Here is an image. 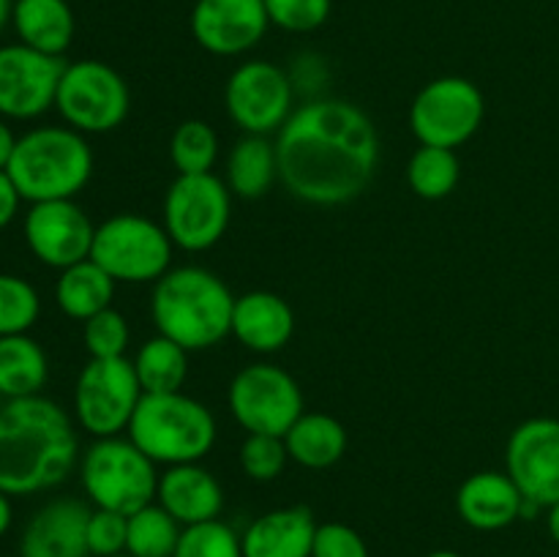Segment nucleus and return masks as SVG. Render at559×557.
<instances>
[{"instance_id":"1","label":"nucleus","mask_w":559,"mask_h":557,"mask_svg":"<svg viewBox=\"0 0 559 557\" xmlns=\"http://www.w3.org/2000/svg\"><path fill=\"white\" fill-rule=\"evenodd\" d=\"M278 178L295 200L336 208L369 189L380 137L369 115L342 98H311L276 131Z\"/></svg>"},{"instance_id":"2","label":"nucleus","mask_w":559,"mask_h":557,"mask_svg":"<svg viewBox=\"0 0 559 557\" xmlns=\"http://www.w3.org/2000/svg\"><path fill=\"white\" fill-rule=\"evenodd\" d=\"M80 459L71 415L47 396L0 404V491L36 495L63 484Z\"/></svg>"},{"instance_id":"3","label":"nucleus","mask_w":559,"mask_h":557,"mask_svg":"<svg viewBox=\"0 0 559 557\" xmlns=\"http://www.w3.org/2000/svg\"><path fill=\"white\" fill-rule=\"evenodd\" d=\"M233 289L207 268H169L153 284L151 317L156 331L189 353L224 342L233 333Z\"/></svg>"},{"instance_id":"4","label":"nucleus","mask_w":559,"mask_h":557,"mask_svg":"<svg viewBox=\"0 0 559 557\" xmlns=\"http://www.w3.org/2000/svg\"><path fill=\"white\" fill-rule=\"evenodd\" d=\"M22 200H74L93 175V151L71 126H38L16 140L5 167Z\"/></svg>"},{"instance_id":"5","label":"nucleus","mask_w":559,"mask_h":557,"mask_svg":"<svg viewBox=\"0 0 559 557\" xmlns=\"http://www.w3.org/2000/svg\"><path fill=\"white\" fill-rule=\"evenodd\" d=\"M129 440L156 464L202 462L216 446V418L183 391L145 393L129 424Z\"/></svg>"},{"instance_id":"6","label":"nucleus","mask_w":559,"mask_h":557,"mask_svg":"<svg viewBox=\"0 0 559 557\" xmlns=\"http://www.w3.org/2000/svg\"><path fill=\"white\" fill-rule=\"evenodd\" d=\"M158 470L129 437H102L80 459V478L96 508L131 517L156 502Z\"/></svg>"},{"instance_id":"7","label":"nucleus","mask_w":559,"mask_h":557,"mask_svg":"<svg viewBox=\"0 0 559 557\" xmlns=\"http://www.w3.org/2000/svg\"><path fill=\"white\" fill-rule=\"evenodd\" d=\"M173 249L164 224L140 213H115L96 227L91 260L115 282L156 284L173 268Z\"/></svg>"},{"instance_id":"8","label":"nucleus","mask_w":559,"mask_h":557,"mask_svg":"<svg viewBox=\"0 0 559 557\" xmlns=\"http://www.w3.org/2000/svg\"><path fill=\"white\" fill-rule=\"evenodd\" d=\"M169 240L183 251H207L224 238L233 218V191L227 180L205 175H178L162 208Z\"/></svg>"},{"instance_id":"9","label":"nucleus","mask_w":559,"mask_h":557,"mask_svg":"<svg viewBox=\"0 0 559 557\" xmlns=\"http://www.w3.org/2000/svg\"><path fill=\"white\" fill-rule=\"evenodd\" d=\"M55 109L66 126L80 134H107L129 118L131 93L112 66L102 60H76L66 63Z\"/></svg>"},{"instance_id":"10","label":"nucleus","mask_w":559,"mask_h":557,"mask_svg":"<svg viewBox=\"0 0 559 557\" xmlns=\"http://www.w3.org/2000/svg\"><path fill=\"white\" fill-rule=\"evenodd\" d=\"M145 396L129 358H91L74 386V418L96 440L129 429Z\"/></svg>"},{"instance_id":"11","label":"nucleus","mask_w":559,"mask_h":557,"mask_svg":"<svg viewBox=\"0 0 559 557\" xmlns=\"http://www.w3.org/2000/svg\"><path fill=\"white\" fill-rule=\"evenodd\" d=\"M486 98L467 76H437L418 91L409 107V129L420 145L462 147L478 134Z\"/></svg>"},{"instance_id":"12","label":"nucleus","mask_w":559,"mask_h":557,"mask_svg":"<svg viewBox=\"0 0 559 557\" xmlns=\"http://www.w3.org/2000/svg\"><path fill=\"white\" fill-rule=\"evenodd\" d=\"M233 418L249 435L284 437L306 413L304 391L289 371L276 364H249L233 377L227 391Z\"/></svg>"},{"instance_id":"13","label":"nucleus","mask_w":559,"mask_h":557,"mask_svg":"<svg viewBox=\"0 0 559 557\" xmlns=\"http://www.w3.org/2000/svg\"><path fill=\"white\" fill-rule=\"evenodd\" d=\"M293 76L271 60H246L224 85V107L243 134H273L295 112Z\"/></svg>"},{"instance_id":"14","label":"nucleus","mask_w":559,"mask_h":557,"mask_svg":"<svg viewBox=\"0 0 559 557\" xmlns=\"http://www.w3.org/2000/svg\"><path fill=\"white\" fill-rule=\"evenodd\" d=\"M66 60L25 44L0 47V118L33 120L55 107Z\"/></svg>"},{"instance_id":"15","label":"nucleus","mask_w":559,"mask_h":557,"mask_svg":"<svg viewBox=\"0 0 559 557\" xmlns=\"http://www.w3.org/2000/svg\"><path fill=\"white\" fill-rule=\"evenodd\" d=\"M506 473L538 508L559 502V420L530 418L511 431L506 446Z\"/></svg>"},{"instance_id":"16","label":"nucleus","mask_w":559,"mask_h":557,"mask_svg":"<svg viewBox=\"0 0 559 557\" xmlns=\"http://www.w3.org/2000/svg\"><path fill=\"white\" fill-rule=\"evenodd\" d=\"M96 224L74 200L33 202L25 216V240L38 262L49 268L76 265L93 249Z\"/></svg>"},{"instance_id":"17","label":"nucleus","mask_w":559,"mask_h":557,"mask_svg":"<svg viewBox=\"0 0 559 557\" xmlns=\"http://www.w3.org/2000/svg\"><path fill=\"white\" fill-rule=\"evenodd\" d=\"M265 0H197L191 9V36L205 52L235 58L265 38Z\"/></svg>"},{"instance_id":"18","label":"nucleus","mask_w":559,"mask_h":557,"mask_svg":"<svg viewBox=\"0 0 559 557\" xmlns=\"http://www.w3.org/2000/svg\"><path fill=\"white\" fill-rule=\"evenodd\" d=\"M93 508L76 497H58L38 508L20 538V557H91L87 519Z\"/></svg>"},{"instance_id":"19","label":"nucleus","mask_w":559,"mask_h":557,"mask_svg":"<svg viewBox=\"0 0 559 557\" xmlns=\"http://www.w3.org/2000/svg\"><path fill=\"white\" fill-rule=\"evenodd\" d=\"M456 511L462 522L473 530L495 533V530H506L516 519H522L524 495L508 473L480 470L459 486Z\"/></svg>"},{"instance_id":"20","label":"nucleus","mask_w":559,"mask_h":557,"mask_svg":"<svg viewBox=\"0 0 559 557\" xmlns=\"http://www.w3.org/2000/svg\"><path fill=\"white\" fill-rule=\"evenodd\" d=\"M156 502L183 528H189L218 519L224 508V489L216 475L200 462L173 464L158 475Z\"/></svg>"},{"instance_id":"21","label":"nucleus","mask_w":559,"mask_h":557,"mask_svg":"<svg viewBox=\"0 0 559 557\" xmlns=\"http://www.w3.org/2000/svg\"><path fill=\"white\" fill-rule=\"evenodd\" d=\"M295 333V311L282 295L271 289H251L235 298L233 336L246 349L260 355L287 347Z\"/></svg>"},{"instance_id":"22","label":"nucleus","mask_w":559,"mask_h":557,"mask_svg":"<svg viewBox=\"0 0 559 557\" xmlns=\"http://www.w3.org/2000/svg\"><path fill=\"white\" fill-rule=\"evenodd\" d=\"M317 522L306 506H289L257 517L240 535L243 557H311Z\"/></svg>"},{"instance_id":"23","label":"nucleus","mask_w":559,"mask_h":557,"mask_svg":"<svg viewBox=\"0 0 559 557\" xmlns=\"http://www.w3.org/2000/svg\"><path fill=\"white\" fill-rule=\"evenodd\" d=\"M11 22L20 44L63 58L74 42V11L66 0H14Z\"/></svg>"},{"instance_id":"24","label":"nucleus","mask_w":559,"mask_h":557,"mask_svg":"<svg viewBox=\"0 0 559 557\" xmlns=\"http://www.w3.org/2000/svg\"><path fill=\"white\" fill-rule=\"evenodd\" d=\"M347 429L328 413H304L284 435L289 462L306 470H328L347 453Z\"/></svg>"},{"instance_id":"25","label":"nucleus","mask_w":559,"mask_h":557,"mask_svg":"<svg viewBox=\"0 0 559 557\" xmlns=\"http://www.w3.org/2000/svg\"><path fill=\"white\" fill-rule=\"evenodd\" d=\"M278 178L276 142L262 134H243L227 156V186L233 197L260 200Z\"/></svg>"},{"instance_id":"26","label":"nucleus","mask_w":559,"mask_h":557,"mask_svg":"<svg viewBox=\"0 0 559 557\" xmlns=\"http://www.w3.org/2000/svg\"><path fill=\"white\" fill-rule=\"evenodd\" d=\"M115 284L118 282L87 257V260L60 271L58 282H55V300L66 317L85 322L112 306Z\"/></svg>"},{"instance_id":"27","label":"nucleus","mask_w":559,"mask_h":557,"mask_svg":"<svg viewBox=\"0 0 559 557\" xmlns=\"http://www.w3.org/2000/svg\"><path fill=\"white\" fill-rule=\"evenodd\" d=\"M47 353L27 333L0 336V399L38 396L47 386Z\"/></svg>"},{"instance_id":"28","label":"nucleus","mask_w":559,"mask_h":557,"mask_svg":"<svg viewBox=\"0 0 559 557\" xmlns=\"http://www.w3.org/2000/svg\"><path fill=\"white\" fill-rule=\"evenodd\" d=\"M131 364H134L142 393H175L183 388L189 377V349L156 333L140 344Z\"/></svg>"},{"instance_id":"29","label":"nucleus","mask_w":559,"mask_h":557,"mask_svg":"<svg viewBox=\"0 0 559 557\" xmlns=\"http://www.w3.org/2000/svg\"><path fill=\"white\" fill-rule=\"evenodd\" d=\"M462 178V162L451 147L420 145L407 162V183L420 200H445Z\"/></svg>"},{"instance_id":"30","label":"nucleus","mask_w":559,"mask_h":557,"mask_svg":"<svg viewBox=\"0 0 559 557\" xmlns=\"http://www.w3.org/2000/svg\"><path fill=\"white\" fill-rule=\"evenodd\" d=\"M183 524L169 517L158 502L140 508L129 517L126 552L134 557H175Z\"/></svg>"},{"instance_id":"31","label":"nucleus","mask_w":559,"mask_h":557,"mask_svg":"<svg viewBox=\"0 0 559 557\" xmlns=\"http://www.w3.org/2000/svg\"><path fill=\"white\" fill-rule=\"evenodd\" d=\"M218 158V134L207 120H183L169 137V162L178 175L213 173Z\"/></svg>"},{"instance_id":"32","label":"nucleus","mask_w":559,"mask_h":557,"mask_svg":"<svg viewBox=\"0 0 559 557\" xmlns=\"http://www.w3.org/2000/svg\"><path fill=\"white\" fill-rule=\"evenodd\" d=\"M41 315L36 287L14 273H0V336L27 333Z\"/></svg>"},{"instance_id":"33","label":"nucleus","mask_w":559,"mask_h":557,"mask_svg":"<svg viewBox=\"0 0 559 557\" xmlns=\"http://www.w3.org/2000/svg\"><path fill=\"white\" fill-rule=\"evenodd\" d=\"M175 557H243L240 535L222 519L183 528Z\"/></svg>"},{"instance_id":"34","label":"nucleus","mask_w":559,"mask_h":557,"mask_svg":"<svg viewBox=\"0 0 559 557\" xmlns=\"http://www.w3.org/2000/svg\"><path fill=\"white\" fill-rule=\"evenodd\" d=\"M82 342L91 358H126L131 328L118 309H104L82 322Z\"/></svg>"},{"instance_id":"35","label":"nucleus","mask_w":559,"mask_h":557,"mask_svg":"<svg viewBox=\"0 0 559 557\" xmlns=\"http://www.w3.org/2000/svg\"><path fill=\"white\" fill-rule=\"evenodd\" d=\"M289 462L284 437L276 435H249L240 446V467L251 481H276Z\"/></svg>"},{"instance_id":"36","label":"nucleus","mask_w":559,"mask_h":557,"mask_svg":"<svg viewBox=\"0 0 559 557\" xmlns=\"http://www.w3.org/2000/svg\"><path fill=\"white\" fill-rule=\"evenodd\" d=\"M333 0H265L271 25L287 33H311L331 16Z\"/></svg>"},{"instance_id":"37","label":"nucleus","mask_w":559,"mask_h":557,"mask_svg":"<svg viewBox=\"0 0 559 557\" xmlns=\"http://www.w3.org/2000/svg\"><path fill=\"white\" fill-rule=\"evenodd\" d=\"M129 541V517L107 508H93L87 519V552L91 557H112L126 552Z\"/></svg>"},{"instance_id":"38","label":"nucleus","mask_w":559,"mask_h":557,"mask_svg":"<svg viewBox=\"0 0 559 557\" xmlns=\"http://www.w3.org/2000/svg\"><path fill=\"white\" fill-rule=\"evenodd\" d=\"M311 557H371L364 535L344 522L317 524Z\"/></svg>"},{"instance_id":"39","label":"nucleus","mask_w":559,"mask_h":557,"mask_svg":"<svg viewBox=\"0 0 559 557\" xmlns=\"http://www.w3.org/2000/svg\"><path fill=\"white\" fill-rule=\"evenodd\" d=\"M20 191H16L14 180L9 178V173L5 169H0V229L9 227L11 222H14L16 211H20Z\"/></svg>"},{"instance_id":"40","label":"nucleus","mask_w":559,"mask_h":557,"mask_svg":"<svg viewBox=\"0 0 559 557\" xmlns=\"http://www.w3.org/2000/svg\"><path fill=\"white\" fill-rule=\"evenodd\" d=\"M16 140H20V137H14L11 126L0 118V169L9 167L11 153H14V147H16Z\"/></svg>"},{"instance_id":"41","label":"nucleus","mask_w":559,"mask_h":557,"mask_svg":"<svg viewBox=\"0 0 559 557\" xmlns=\"http://www.w3.org/2000/svg\"><path fill=\"white\" fill-rule=\"evenodd\" d=\"M11 519H14V508H11V497L5 491H0V538L9 533Z\"/></svg>"},{"instance_id":"42","label":"nucleus","mask_w":559,"mask_h":557,"mask_svg":"<svg viewBox=\"0 0 559 557\" xmlns=\"http://www.w3.org/2000/svg\"><path fill=\"white\" fill-rule=\"evenodd\" d=\"M546 524H549V535L559 544V502L549 506V517H546Z\"/></svg>"},{"instance_id":"43","label":"nucleus","mask_w":559,"mask_h":557,"mask_svg":"<svg viewBox=\"0 0 559 557\" xmlns=\"http://www.w3.org/2000/svg\"><path fill=\"white\" fill-rule=\"evenodd\" d=\"M11 11H14V0H0V31L11 20Z\"/></svg>"},{"instance_id":"44","label":"nucleus","mask_w":559,"mask_h":557,"mask_svg":"<svg viewBox=\"0 0 559 557\" xmlns=\"http://www.w3.org/2000/svg\"><path fill=\"white\" fill-rule=\"evenodd\" d=\"M426 557H462V555H459V552H451V549H437Z\"/></svg>"},{"instance_id":"45","label":"nucleus","mask_w":559,"mask_h":557,"mask_svg":"<svg viewBox=\"0 0 559 557\" xmlns=\"http://www.w3.org/2000/svg\"><path fill=\"white\" fill-rule=\"evenodd\" d=\"M112 557H134V555H131V552H118V555H112Z\"/></svg>"}]
</instances>
